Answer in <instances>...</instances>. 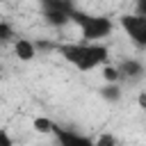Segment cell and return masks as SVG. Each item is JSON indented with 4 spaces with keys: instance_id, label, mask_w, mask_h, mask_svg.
Segmentation results:
<instances>
[{
    "instance_id": "cell-8",
    "label": "cell",
    "mask_w": 146,
    "mask_h": 146,
    "mask_svg": "<svg viewBox=\"0 0 146 146\" xmlns=\"http://www.w3.org/2000/svg\"><path fill=\"white\" fill-rule=\"evenodd\" d=\"M41 9H55V11H66L71 16V11L75 9V0H39Z\"/></svg>"
},
{
    "instance_id": "cell-3",
    "label": "cell",
    "mask_w": 146,
    "mask_h": 146,
    "mask_svg": "<svg viewBox=\"0 0 146 146\" xmlns=\"http://www.w3.org/2000/svg\"><path fill=\"white\" fill-rule=\"evenodd\" d=\"M121 30L128 34V39L137 46V48H146V14H123L119 18Z\"/></svg>"
},
{
    "instance_id": "cell-16",
    "label": "cell",
    "mask_w": 146,
    "mask_h": 146,
    "mask_svg": "<svg viewBox=\"0 0 146 146\" xmlns=\"http://www.w3.org/2000/svg\"><path fill=\"white\" fill-rule=\"evenodd\" d=\"M135 7L139 14H146V0H135Z\"/></svg>"
},
{
    "instance_id": "cell-11",
    "label": "cell",
    "mask_w": 146,
    "mask_h": 146,
    "mask_svg": "<svg viewBox=\"0 0 146 146\" xmlns=\"http://www.w3.org/2000/svg\"><path fill=\"white\" fill-rule=\"evenodd\" d=\"M100 71H103L100 75H103L105 82H119V80H121V68H119V66H112V64L105 62V64L100 66Z\"/></svg>"
},
{
    "instance_id": "cell-14",
    "label": "cell",
    "mask_w": 146,
    "mask_h": 146,
    "mask_svg": "<svg viewBox=\"0 0 146 146\" xmlns=\"http://www.w3.org/2000/svg\"><path fill=\"white\" fill-rule=\"evenodd\" d=\"M11 144H14L11 135H9L5 128H0V146H11Z\"/></svg>"
},
{
    "instance_id": "cell-2",
    "label": "cell",
    "mask_w": 146,
    "mask_h": 146,
    "mask_svg": "<svg viewBox=\"0 0 146 146\" xmlns=\"http://www.w3.org/2000/svg\"><path fill=\"white\" fill-rule=\"evenodd\" d=\"M71 23H75L80 27V34L84 41H103L114 30V25L107 16H94V14H87L78 7L71 11Z\"/></svg>"
},
{
    "instance_id": "cell-13",
    "label": "cell",
    "mask_w": 146,
    "mask_h": 146,
    "mask_svg": "<svg viewBox=\"0 0 146 146\" xmlns=\"http://www.w3.org/2000/svg\"><path fill=\"white\" fill-rule=\"evenodd\" d=\"M94 144H96V146H112V144H116V137L110 135V132H105V135H100L98 139H94Z\"/></svg>"
},
{
    "instance_id": "cell-7",
    "label": "cell",
    "mask_w": 146,
    "mask_h": 146,
    "mask_svg": "<svg viewBox=\"0 0 146 146\" xmlns=\"http://www.w3.org/2000/svg\"><path fill=\"white\" fill-rule=\"evenodd\" d=\"M41 16L46 18V23L50 27H64L71 23V16L66 11H55V9H41Z\"/></svg>"
},
{
    "instance_id": "cell-1",
    "label": "cell",
    "mask_w": 146,
    "mask_h": 146,
    "mask_svg": "<svg viewBox=\"0 0 146 146\" xmlns=\"http://www.w3.org/2000/svg\"><path fill=\"white\" fill-rule=\"evenodd\" d=\"M64 62H68L73 68L89 73L98 66H103L110 57V48L100 41H80V43H55L52 46Z\"/></svg>"
},
{
    "instance_id": "cell-6",
    "label": "cell",
    "mask_w": 146,
    "mask_h": 146,
    "mask_svg": "<svg viewBox=\"0 0 146 146\" xmlns=\"http://www.w3.org/2000/svg\"><path fill=\"white\" fill-rule=\"evenodd\" d=\"M119 68H121V78L125 75V78H130V80H139V78L144 75V64H141L139 59H123Z\"/></svg>"
},
{
    "instance_id": "cell-9",
    "label": "cell",
    "mask_w": 146,
    "mask_h": 146,
    "mask_svg": "<svg viewBox=\"0 0 146 146\" xmlns=\"http://www.w3.org/2000/svg\"><path fill=\"white\" fill-rule=\"evenodd\" d=\"M32 128H34L39 135H52L55 128H57V123H55L52 119H48V116H34V119H32Z\"/></svg>"
},
{
    "instance_id": "cell-10",
    "label": "cell",
    "mask_w": 146,
    "mask_h": 146,
    "mask_svg": "<svg viewBox=\"0 0 146 146\" xmlns=\"http://www.w3.org/2000/svg\"><path fill=\"white\" fill-rule=\"evenodd\" d=\"M100 96L110 103H116L121 98V89H119V82H105V87L100 89Z\"/></svg>"
},
{
    "instance_id": "cell-17",
    "label": "cell",
    "mask_w": 146,
    "mask_h": 146,
    "mask_svg": "<svg viewBox=\"0 0 146 146\" xmlns=\"http://www.w3.org/2000/svg\"><path fill=\"white\" fill-rule=\"evenodd\" d=\"M2 78H5V75H2V71H0V82H2Z\"/></svg>"
},
{
    "instance_id": "cell-4",
    "label": "cell",
    "mask_w": 146,
    "mask_h": 146,
    "mask_svg": "<svg viewBox=\"0 0 146 146\" xmlns=\"http://www.w3.org/2000/svg\"><path fill=\"white\" fill-rule=\"evenodd\" d=\"M55 139L62 144V146H94V139L91 137H84V135H78L73 130H66V128H55Z\"/></svg>"
},
{
    "instance_id": "cell-12",
    "label": "cell",
    "mask_w": 146,
    "mask_h": 146,
    "mask_svg": "<svg viewBox=\"0 0 146 146\" xmlns=\"http://www.w3.org/2000/svg\"><path fill=\"white\" fill-rule=\"evenodd\" d=\"M16 34H14V30H11V25L9 23H0V43H7V41H11Z\"/></svg>"
},
{
    "instance_id": "cell-5",
    "label": "cell",
    "mask_w": 146,
    "mask_h": 146,
    "mask_svg": "<svg viewBox=\"0 0 146 146\" xmlns=\"http://www.w3.org/2000/svg\"><path fill=\"white\" fill-rule=\"evenodd\" d=\"M14 55L21 59V62H32L36 57V46L30 41V39H16L14 41Z\"/></svg>"
},
{
    "instance_id": "cell-15",
    "label": "cell",
    "mask_w": 146,
    "mask_h": 146,
    "mask_svg": "<svg viewBox=\"0 0 146 146\" xmlns=\"http://www.w3.org/2000/svg\"><path fill=\"white\" fill-rule=\"evenodd\" d=\"M137 105H139V110H146V91H141L137 96Z\"/></svg>"
}]
</instances>
